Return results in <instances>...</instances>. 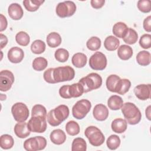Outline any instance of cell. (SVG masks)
<instances>
[{"mask_svg": "<svg viewBox=\"0 0 151 151\" xmlns=\"http://www.w3.org/2000/svg\"><path fill=\"white\" fill-rule=\"evenodd\" d=\"M54 57L55 60L58 62L64 63L68 59L69 52L65 48H58L55 51Z\"/></svg>", "mask_w": 151, "mask_h": 151, "instance_id": "cell-40", "label": "cell"}, {"mask_svg": "<svg viewBox=\"0 0 151 151\" xmlns=\"http://www.w3.org/2000/svg\"><path fill=\"white\" fill-rule=\"evenodd\" d=\"M123 104V100L121 97L117 95H113L107 100L109 108L113 110H117L121 109Z\"/></svg>", "mask_w": 151, "mask_h": 151, "instance_id": "cell-25", "label": "cell"}, {"mask_svg": "<svg viewBox=\"0 0 151 151\" xmlns=\"http://www.w3.org/2000/svg\"><path fill=\"white\" fill-rule=\"evenodd\" d=\"M140 47L144 49H149L151 47V35L149 34H143L139 40Z\"/></svg>", "mask_w": 151, "mask_h": 151, "instance_id": "cell-43", "label": "cell"}, {"mask_svg": "<svg viewBox=\"0 0 151 151\" xmlns=\"http://www.w3.org/2000/svg\"><path fill=\"white\" fill-rule=\"evenodd\" d=\"M106 145L110 150H116L120 145V137L116 134L110 135L107 139Z\"/></svg>", "mask_w": 151, "mask_h": 151, "instance_id": "cell-37", "label": "cell"}, {"mask_svg": "<svg viewBox=\"0 0 151 151\" xmlns=\"http://www.w3.org/2000/svg\"><path fill=\"white\" fill-rule=\"evenodd\" d=\"M48 65L47 60L42 57H39L35 58L32 63V68L38 71H41L44 70Z\"/></svg>", "mask_w": 151, "mask_h": 151, "instance_id": "cell-34", "label": "cell"}, {"mask_svg": "<svg viewBox=\"0 0 151 151\" xmlns=\"http://www.w3.org/2000/svg\"><path fill=\"white\" fill-rule=\"evenodd\" d=\"M137 8L143 13H148L151 11L150 1L149 0H139L137 2Z\"/></svg>", "mask_w": 151, "mask_h": 151, "instance_id": "cell-42", "label": "cell"}, {"mask_svg": "<svg viewBox=\"0 0 151 151\" xmlns=\"http://www.w3.org/2000/svg\"><path fill=\"white\" fill-rule=\"evenodd\" d=\"M87 56L82 52H77L73 55L71 58L72 64L77 68H83L87 64Z\"/></svg>", "mask_w": 151, "mask_h": 151, "instance_id": "cell-24", "label": "cell"}, {"mask_svg": "<svg viewBox=\"0 0 151 151\" xmlns=\"http://www.w3.org/2000/svg\"><path fill=\"white\" fill-rule=\"evenodd\" d=\"M54 69V68H50L44 71V74H43V77H44V80L47 83H48L50 84L56 83L54 79V76H53Z\"/></svg>", "mask_w": 151, "mask_h": 151, "instance_id": "cell-44", "label": "cell"}, {"mask_svg": "<svg viewBox=\"0 0 151 151\" xmlns=\"http://www.w3.org/2000/svg\"><path fill=\"white\" fill-rule=\"evenodd\" d=\"M136 61L142 66H146L150 63V53L143 50L138 52L136 55Z\"/></svg>", "mask_w": 151, "mask_h": 151, "instance_id": "cell-27", "label": "cell"}, {"mask_svg": "<svg viewBox=\"0 0 151 151\" xmlns=\"http://www.w3.org/2000/svg\"><path fill=\"white\" fill-rule=\"evenodd\" d=\"M78 83L82 85L84 93H87L100 88L102 84V78L97 73H91L81 78Z\"/></svg>", "mask_w": 151, "mask_h": 151, "instance_id": "cell-2", "label": "cell"}, {"mask_svg": "<svg viewBox=\"0 0 151 151\" xmlns=\"http://www.w3.org/2000/svg\"><path fill=\"white\" fill-rule=\"evenodd\" d=\"M91 107V104L89 100L87 99L78 100L72 108L73 116L77 119H83L90 111Z\"/></svg>", "mask_w": 151, "mask_h": 151, "instance_id": "cell-5", "label": "cell"}, {"mask_svg": "<svg viewBox=\"0 0 151 151\" xmlns=\"http://www.w3.org/2000/svg\"><path fill=\"white\" fill-rule=\"evenodd\" d=\"M14 144L13 137L8 134H2L0 137V146L3 149H9Z\"/></svg>", "mask_w": 151, "mask_h": 151, "instance_id": "cell-29", "label": "cell"}, {"mask_svg": "<svg viewBox=\"0 0 151 151\" xmlns=\"http://www.w3.org/2000/svg\"><path fill=\"white\" fill-rule=\"evenodd\" d=\"M143 27L146 31L148 32L151 31V17L150 15L144 19Z\"/></svg>", "mask_w": 151, "mask_h": 151, "instance_id": "cell-47", "label": "cell"}, {"mask_svg": "<svg viewBox=\"0 0 151 151\" xmlns=\"http://www.w3.org/2000/svg\"><path fill=\"white\" fill-rule=\"evenodd\" d=\"M138 39V34L133 28H129L125 37L123 38L124 42L127 44L132 45L135 44Z\"/></svg>", "mask_w": 151, "mask_h": 151, "instance_id": "cell-31", "label": "cell"}, {"mask_svg": "<svg viewBox=\"0 0 151 151\" xmlns=\"http://www.w3.org/2000/svg\"><path fill=\"white\" fill-rule=\"evenodd\" d=\"M0 39H1V49H2L8 43V38L6 35L3 34H0Z\"/></svg>", "mask_w": 151, "mask_h": 151, "instance_id": "cell-50", "label": "cell"}, {"mask_svg": "<svg viewBox=\"0 0 151 151\" xmlns=\"http://www.w3.org/2000/svg\"><path fill=\"white\" fill-rule=\"evenodd\" d=\"M133 52L132 47L127 45H122L118 48L117 55L122 60H127L133 55Z\"/></svg>", "mask_w": 151, "mask_h": 151, "instance_id": "cell-21", "label": "cell"}, {"mask_svg": "<svg viewBox=\"0 0 151 151\" xmlns=\"http://www.w3.org/2000/svg\"><path fill=\"white\" fill-rule=\"evenodd\" d=\"M109 110L103 104L96 105L93 110V114L95 119L98 121H104L109 116Z\"/></svg>", "mask_w": 151, "mask_h": 151, "instance_id": "cell-15", "label": "cell"}, {"mask_svg": "<svg viewBox=\"0 0 151 151\" xmlns=\"http://www.w3.org/2000/svg\"><path fill=\"white\" fill-rule=\"evenodd\" d=\"M47 146V140L42 136H35L27 139L24 143V147L27 151L41 150Z\"/></svg>", "mask_w": 151, "mask_h": 151, "instance_id": "cell-8", "label": "cell"}, {"mask_svg": "<svg viewBox=\"0 0 151 151\" xmlns=\"http://www.w3.org/2000/svg\"><path fill=\"white\" fill-rule=\"evenodd\" d=\"M42 116L47 117V110L45 107L41 104L34 105L31 110V117Z\"/></svg>", "mask_w": 151, "mask_h": 151, "instance_id": "cell-41", "label": "cell"}, {"mask_svg": "<svg viewBox=\"0 0 151 151\" xmlns=\"http://www.w3.org/2000/svg\"><path fill=\"white\" fill-rule=\"evenodd\" d=\"M107 58L101 52H96L89 59V65L94 70H103L107 66Z\"/></svg>", "mask_w": 151, "mask_h": 151, "instance_id": "cell-10", "label": "cell"}, {"mask_svg": "<svg viewBox=\"0 0 151 151\" xmlns=\"http://www.w3.org/2000/svg\"><path fill=\"white\" fill-rule=\"evenodd\" d=\"M11 113L17 122H25L29 116V110L26 104L21 102L15 103L11 107Z\"/></svg>", "mask_w": 151, "mask_h": 151, "instance_id": "cell-7", "label": "cell"}, {"mask_svg": "<svg viewBox=\"0 0 151 151\" xmlns=\"http://www.w3.org/2000/svg\"><path fill=\"white\" fill-rule=\"evenodd\" d=\"M50 138L54 144L60 145L65 142L66 140V135L63 130L58 129H55L51 132Z\"/></svg>", "mask_w": 151, "mask_h": 151, "instance_id": "cell-18", "label": "cell"}, {"mask_svg": "<svg viewBox=\"0 0 151 151\" xmlns=\"http://www.w3.org/2000/svg\"><path fill=\"white\" fill-rule=\"evenodd\" d=\"M61 37L60 35L56 32H50L46 38V41L48 45L51 48L58 47L61 43Z\"/></svg>", "mask_w": 151, "mask_h": 151, "instance_id": "cell-26", "label": "cell"}, {"mask_svg": "<svg viewBox=\"0 0 151 151\" xmlns=\"http://www.w3.org/2000/svg\"><path fill=\"white\" fill-rule=\"evenodd\" d=\"M128 27L126 24L122 22H118L116 23L112 29L113 34L118 38H123L128 30Z\"/></svg>", "mask_w": 151, "mask_h": 151, "instance_id": "cell-20", "label": "cell"}, {"mask_svg": "<svg viewBox=\"0 0 151 151\" xmlns=\"http://www.w3.org/2000/svg\"><path fill=\"white\" fill-rule=\"evenodd\" d=\"M70 85H64L59 89V94L63 99H71L69 93Z\"/></svg>", "mask_w": 151, "mask_h": 151, "instance_id": "cell-45", "label": "cell"}, {"mask_svg": "<svg viewBox=\"0 0 151 151\" xmlns=\"http://www.w3.org/2000/svg\"><path fill=\"white\" fill-rule=\"evenodd\" d=\"M1 17V28H0V31L2 32L4 31L8 25V22L6 17L3 14H0Z\"/></svg>", "mask_w": 151, "mask_h": 151, "instance_id": "cell-49", "label": "cell"}, {"mask_svg": "<svg viewBox=\"0 0 151 151\" xmlns=\"http://www.w3.org/2000/svg\"><path fill=\"white\" fill-rule=\"evenodd\" d=\"M54 116L57 122L60 124L66 120L69 116L70 110L68 107L64 104H61L52 109Z\"/></svg>", "mask_w": 151, "mask_h": 151, "instance_id": "cell-13", "label": "cell"}, {"mask_svg": "<svg viewBox=\"0 0 151 151\" xmlns=\"http://www.w3.org/2000/svg\"><path fill=\"white\" fill-rule=\"evenodd\" d=\"M14 130L16 136L21 139L26 138L31 133L28 127V124L25 122L17 123L14 126Z\"/></svg>", "mask_w": 151, "mask_h": 151, "instance_id": "cell-17", "label": "cell"}, {"mask_svg": "<svg viewBox=\"0 0 151 151\" xmlns=\"http://www.w3.org/2000/svg\"><path fill=\"white\" fill-rule=\"evenodd\" d=\"M16 42L21 46H27L30 41V38L29 35L24 32L20 31L18 32L15 35Z\"/></svg>", "mask_w": 151, "mask_h": 151, "instance_id": "cell-38", "label": "cell"}, {"mask_svg": "<svg viewBox=\"0 0 151 151\" xmlns=\"http://www.w3.org/2000/svg\"><path fill=\"white\" fill-rule=\"evenodd\" d=\"M84 134L88 139L89 143L94 146H101L105 140V137L101 131L96 126L87 127L84 132Z\"/></svg>", "mask_w": 151, "mask_h": 151, "instance_id": "cell-4", "label": "cell"}, {"mask_svg": "<svg viewBox=\"0 0 151 151\" xmlns=\"http://www.w3.org/2000/svg\"><path fill=\"white\" fill-rule=\"evenodd\" d=\"M105 3L104 0H91L90 4L91 6L94 9H99L103 7Z\"/></svg>", "mask_w": 151, "mask_h": 151, "instance_id": "cell-48", "label": "cell"}, {"mask_svg": "<svg viewBox=\"0 0 151 151\" xmlns=\"http://www.w3.org/2000/svg\"><path fill=\"white\" fill-rule=\"evenodd\" d=\"M120 41L114 36H108L104 41V46L105 48L110 51H115L119 46Z\"/></svg>", "mask_w": 151, "mask_h": 151, "instance_id": "cell-23", "label": "cell"}, {"mask_svg": "<svg viewBox=\"0 0 151 151\" xmlns=\"http://www.w3.org/2000/svg\"><path fill=\"white\" fill-rule=\"evenodd\" d=\"M46 45L44 41L40 40H35L31 45V51L35 54H40L45 50Z\"/></svg>", "mask_w": 151, "mask_h": 151, "instance_id": "cell-33", "label": "cell"}, {"mask_svg": "<svg viewBox=\"0 0 151 151\" xmlns=\"http://www.w3.org/2000/svg\"><path fill=\"white\" fill-rule=\"evenodd\" d=\"M47 119V122L48 123L52 126H57L58 125H60V124L57 122V121L55 120L54 116V114H53V111L52 110H51L47 114V117H46Z\"/></svg>", "mask_w": 151, "mask_h": 151, "instance_id": "cell-46", "label": "cell"}, {"mask_svg": "<svg viewBox=\"0 0 151 151\" xmlns=\"http://www.w3.org/2000/svg\"><path fill=\"white\" fill-rule=\"evenodd\" d=\"M27 124L29 129L32 132L43 133L47 129V122L45 117H31Z\"/></svg>", "mask_w": 151, "mask_h": 151, "instance_id": "cell-9", "label": "cell"}, {"mask_svg": "<svg viewBox=\"0 0 151 151\" xmlns=\"http://www.w3.org/2000/svg\"><path fill=\"white\" fill-rule=\"evenodd\" d=\"M15 80L13 73L7 70H2L0 73V90L6 91L9 90Z\"/></svg>", "mask_w": 151, "mask_h": 151, "instance_id": "cell-11", "label": "cell"}, {"mask_svg": "<svg viewBox=\"0 0 151 151\" xmlns=\"http://www.w3.org/2000/svg\"><path fill=\"white\" fill-rule=\"evenodd\" d=\"M121 110L127 123L129 124L135 125L141 120L142 113L134 103L126 102L123 104Z\"/></svg>", "mask_w": 151, "mask_h": 151, "instance_id": "cell-1", "label": "cell"}, {"mask_svg": "<svg viewBox=\"0 0 151 151\" xmlns=\"http://www.w3.org/2000/svg\"><path fill=\"white\" fill-rule=\"evenodd\" d=\"M146 116L149 120H150V106H149L146 109Z\"/></svg>", "mask_w": 151, "mask_h": 151, "instance_id": "cell-51", "label": "cell"}, {"mask_svg": "<svg viewBox=\"0 0 151 151\" xmlns=\"http://www.w3.org/2000/svg\"><path fill=\"white\" fill-rule=\"evenodd\" d=\"M53 76L56 83L70 81L74 78L75 71L69 65L58 67L54 68Z\"/></svg>", "mask_w": 151, "mask_h": 151, "instance_id": "cell-3", "label": "cell"}, {"mask_svg": "<svg viewBox=\"0 0 151 151\" xmlns=\"http://www.w3.org/2000/svg\"><path fill=\"white\" fill-rule=\"evenodd\" d=\"M7 56L11 63L17 64L22 61L24 57V52L21 48L14 47L8 51Z\"/></svg>", "mask_w": 151, "mask_h": 151, "instance_id": "cell-14", "label": "cell"}, {"mask_svg": "<svg viewBox=\"0 0 151 151\" xmlns=\"http://www.w3.org/2000/svg\"><path fill=\"white\" fill-rule=\"evenodd\" d=\"M69 93L71 98L78 97L84 93V88L80 83H74L70 86Z\"/></svg>", "mask_w": 151, "mask_h": 151, "instance_id": "cell-32", "label": "cell"}, {"mask_svg": "<svg viewBox=\"0 0 151 151\" xmlns=\"http://www.w3.org/2000/svg\"><path fill=\"white\" fill-rule=\"evenodd\" d=\"M87 150V143L85 140L81 137L74 139L71 145L72 151H86Z\"/></svg>", "mask_w": 151, "mask_h": 151, "instance_id": "cell-30", "label": "cell"}, {"mask_svg": "<svg viewBox=\"0 0 151 151\" xmlns=\"http://www.w3.org/2000/svg\"><path fill=\"white\" fill-rule=\"evenodd\" d=\"M76 11V5L74 2L66 1L58 4L55 12L60 18L70 17L74 14Z\"/></svg>", "mask_w": 151, "mask_h": 151, "instance_id": "cell-6", "label": "cell"}, {"mask_svg": "<svg viewBox=\"0 0 151 151\" xmlns=\"http://www.w3.org/2000/svg\"><path fill=\"white\" fill-rule=\"evenodd\" d=\"M120 79V78L116 74L110 75L106 79V85L107 88L110 91L115 93V89H116V86Z\"/></svg>", "mask_w": 151, "mask_h": 151, "instance_id": "cell-36", "label": "cell"}, {"mask_svg": "<svg viewBox=\"0 0 151 151\" xmlns=\"http://www.w3.org/2000/svg\"><path fill=\"white\" fill-rule=\"evenodd\" d=\"M66 132L70 136H76L80 133L79 124L74 120L68 122L65 125Z\"/></svg>", "mask_w": 151, "mask_h": 151, "instance_id": "cell-35", "label": "cell"}, {"mask_svg": "<svg viewBox=\"0 0 151 151\" xmlns=\"http://www.w3.org/2000/svg\"><path fill=\"white\" fill-rule=\"evenodd\" d=\"M151 86L148 84H139L134 88V93L136 97L141 100H146L150 97Z\"/></svg>", "mask_w": 151, "mask_h": 151, "instance_id": "cell-12", "label": "cell"}, {"mask_svg": "<svg viewBox=\"0 0 151 151\" xmlns=\"http://www.w3.org/2000/svg\"><path fill=\"white\" fill-rule=\"evenodd\" d=\"M127 127V123L125 119L117 118L114 119L111 124L112 130L116 133H122L124 132Z\"/></svg>", "mask_w": 151, "mask_h": 151, "instance_id": "cell-19", "label": "cell"}, {"mask_svg": "<svg viewBox=\"0 0 151 151\" xmlns=\"http://www.w3.org/2000/svg\"><path fill=\"white\" fill-rule=\"evenodd\" d=\"M8 12L10 18L14 20H19L24 15V11L21 6L17 3H12L9 5Z\"/></svg>", "mask_w": 151, "mask_h": 151, "instance_id": "cell-16", "label": "cell"}, {"mask_svg": "<svg viewBox=\"0 0 151 151\" xmlns=\"http://www.w3.org/2000/svg\"><path fill=\"white\" fill-rule=\"evenodd\" d=\"M44 2V1L42 0H25L23 1V5L27 11L35 12Z\"/></svg>", "mask_w": 151, "mask_h": 151, "instance_id": "cell-28", "label": "cell"}, {"mask_svg": "<svg viewBox=\"0 0 151 151\" xmlns=\"http://www.w3.org/2000/svg\"><path fill=\"white\" fill-rule=\"evenodd\" d=\"M130 87L131 82L129 79L120 78L116 86L115 93H117L119 94L123 95L129 90Z\"/></svg>", "mask_w": 151, "mask_h": 151, "instance_id": "cell-22", "label": "cell"}, {"mask_svg": "<svg viewBox=\"0 0 151 151\" xmlns=\"http://www.w3.org/2000/svg\"><path fill=\"white\" fill-rule=\"evenodd\" d=\"M86 46L91 51H97L101 47V40L97 37H91L87 41Z\"/></svg>", "mask_w": 151, "mask_h": 151, "instance_id": "cell-39", "label": "cell"}]
</instances>
